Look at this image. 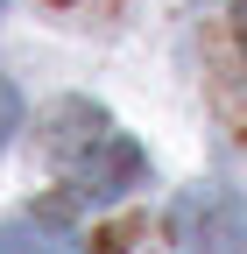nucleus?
<instances>
[{
	"label": "nucleus",
	"mask_w": 247,
	"mask_h": 254,
	"mask_svg": "<svg viewBox=\"0 0 247 254\" xmlns=\"http://www.w3.org/2000/svg\"><path fill=\"white\" fill-rule=\"evenodd\" d=\"M0 14H7V0H0Z\"/></svg>",
	"instance_id": "nucleus-6"
},
{
	"label": "nucleus",
	"mask_w": 247,
	"mask_h": 254,
	"mask_svg": "<svg viewBox=\"0 0 247 254\" xmlns=\"http://www.w3.org/2000/svg\"><path fill=\"white\" fill-rule=\"evenodd\" d=\"M21 127V99H14V85L0 78V148H7V134Z\"/></svg>",
	"instance_id": "nucleus-4"
},
{
	"label": "nucleus",
	"mask_w": 247,
	"mask_h": 254,
	"mask_svg": "<svg viewBox=\"0 0 247 254\" xmlns=\"http://www.w3.org/2000/svg\"><path fill=\"white\" fill-rule=\"evenodd\" d=\"M0 254H78V247L50 226H0Z\"/></svg>",
	"instance_id": "nucleus-3"
},
{
	"label": "nucleus",
	"mask_w": 247,
	"mask_h": 254,
	"mask_svg": "<svg viewBox=\"0 0 247 254\" xmlns=\"http://www.w3.org/2000/svg\"><path fill=\"white\" fill-rule=\"evenodd\" d=\"M170 240L177 254H247V205L226 184H191L170 205Z\"/></svg>",
	"instance_id": "nucleus-2"
},
{
	"label": "nucleus",
	"mask_w": 247,
	"mask_h": 254,
	"mask_svg": "<svg viewBox=\"0 0 247 254\" xmlns=\"http://www.w3.org/2000/svg\"><path fill=\"white\" fill-rule=\"evenodd\" d=\"M233 43H240V57H247V0H233Z\"/></svg>",
	"instance_id": "nucleus-5"
},
{
	"label": "nucleus",
	"mask_w": 247,
	"mask_h": 254,
	"mask_svg": "<svg viewBox=\"0 0 247 254\" xmlns=\"http://www.w3.org/2000/svg\"><path fill=\"white\" fill-rule=\"evenodd\" d=\"M50 163H57V177H64L78 198L106 205V198H120V190L141 184L148 155L120 134L99 106H57V120H50Z\"/></svg>",
	"instance_id": "nucleus-1"
}]
</instances>
